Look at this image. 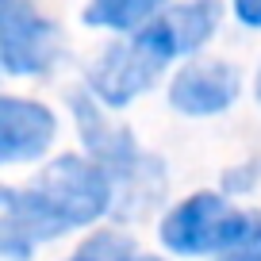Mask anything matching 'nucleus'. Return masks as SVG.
Segmentation results:
<instances>
[{
  "instance_id": "nucleus-1",
  "label": "nucleus",
  "mask_w": 261,
  "mask_h": 261,
  "mask_svg": "<svg viewBox=\"0 0 261 261\" xmlns=\"http://www.w3.org/2000/svg\"><path fill=\"white\" fill-rule=\"evenodd\" d=\"M112 207V177L96 162L65 154L42 169L31 188L0 192V250L23 261L46 238L96 223Z\"/></svg>"
},
{
  "instance_id": "nucleus-2",
  "label": "nucleus",
  "mask_w": 261,
  "mask_h": 261,
  "mask_svg": "<svg viewBox=\"0 0 261 261\" xmlns=\"http://www.w3.org/2000/svg\"><path fill=\"white\" fill-rule=\"evenodd\" d=\"M253 215H242L215 192H196L185 204H177L162 223V242L173 253H227L230 246L242 242V234L250 230Z\"/></svg>"
},
{
  "instance_id": "nucleus-3",
  "label": "nucleus",
  "mask_w": 261,
  "mask_h": 261,
  "mask_svg": "<svg viewBox=\"0 0 261 261\" xmlns=\"http://www.w3.org/2000/svg\"><path fill=\"white\" fill-rule=\"evenodd\" d=\"M58 58V31L27 0H0V65L4 73H46Z\"/></svg>"
},
{
  "instance_id": "nucleus-4",
  "label": "nucleus",
  "mask_w": 261,
  "mask_h": 261,
  "mask_svg": "<svg viewBox=\"0 0 261 261\" xmlns=\"http://www.w3.org/2000/svg\"><path fill=\"white\" fill-rule=\"evenodd\" d=\"M165 65L169 62H162V58L135 35L127 46L115 42V46H108L104 54L92 62L89 89H92V96L104 100L108 108H123L135 96H142V92L158 81V73H162Z\"/></svg>"
},
{
  "instance_id": "nucleus-5",
  "label": "nucleus",
  "mask_w": 261,
  "mask_h": 261,
  "mask_svg": "<svg viewBox=\"0 0 261 261\" xmlns=\"http://www.w3.org/2000/svg\"><path fill=\"white\" fill-rule=\"evenodd\" d=\"M69 104H73V115H77V127H81L85 146H89V154L96 158V165L108 173V177L139 180V173H154L150 158L135 146V139H130L127 130L104 123V115L96 112V104H92L85 92H73Z\"/></svg>"
},
{
  "instance_id": "nucleus-6",
  "label": "nucleus",
  "mask_w": 261,
  "mask_h": 261,
  "mask_svg": "<svg viewBox=\"0 0 261 261\" xmlns=\"http://www.w3.org/2000/svg\"><path fill=\"white\" fill-rule=\"evenodd\" d=\"M215 27H219V4L215 0H188L180 8H169L162 16H154L139 31V39L162 62H173V58L196 54L215 35Z\"/></svg>"
},
{
  "instance_id": "nucleus-7",
  "label": "nucleus",
  "mask_w": 261,
  "mask_h": 261,
  "mask_svg": "<svg viewBox=\"0 0 261 261\" xmlns=\"http://www.w3.org/2000/svg\"><path fill=\"white\" fill-rule=\"evenodd\" d=\"M54 130L58 123L50 115V108L35 104V100L4 96L0 100V162L19 165L39 158L54 142Z\"/></svg>"
},
{
  "instance_id": "nucleus-8",
  "label": "nucleus",
  "mask_w": 261,
  "mask_h": 261,
  "mask_svg": "<svg viewBox=\"0 0 261 261\" xmlns=\"http://www.w3.org/2000/svg\"><path fill=\"white\" fill-rule=\"evenodd\" d=\"M238 100V73L227 62L185 65L169 85V104L185 115H215Z\"/></svg>"
},
{
  "instance_id": "nucleus-9",
  "label": "nucleus",
  "mask_w": 261,
  "mask_h": 261,
  "mask_svg": "<svg viewBox=\"0 0 261 261\" xmlns=\"http://www.w3.org/2000/svg\"><path fill=\"white\" fill-rule=\"evenodd\" d=\"M162 12H165V0H89L85 23L112 27V31H130V27L150 23Z\"/></svg>"
},
{
  "instance_id": "nucleus-10",
  "label": "nucleus",
  "mask_w": 261,
  "mask_h": 261,
  "mask_svg": "<svg viewBox=\"0 0 261 261\" xmlns=\"http://www.w3.org/2000/svg\"><path fill=\"white\" fill-rule=\"evenodd\" d=\"M69 261H162V257H135V242L119 230H100L89 242H81V250Z\"/></svg>"
},
{
  "instance_id": "nucleus-11",
  "label": "nucleus",
  "mask_w": 261,
  "mask_h": 261,
  "mask_svg": "<svg viewBox=\"0 0 261 261\" xmlns=\"http://www.w3.org/2000/svg\"><path fill=\"white\" fill-rule=\"evenodd\" d=\"M223 261H261V215L250 219V230L242 234V242L230 246L223 253Z\"/></svg>"
},
{
  "instance_id": "nucleus-12",
  "label": "nucleus",
  "mask_w": 261,
  "mask_h": 261,
  "mask_svg": "<svg viewBox=\"0 0 261 261\" xmlns=\"http://www.w3.org/2000/svg\"><path fill=\"white\" fill-rule=\"evenodd\" d=\"M234 16L246 27H261V0H234Z\"/></svg>"
},
{
  "instance_id": "nucleus-13",
  "label": "nucleus",
  "mask_w": 261,
  "mask_h": 261,
  "mask_svg": "<svg viewBox=\"0 0 261 261\" xmlns=\"http://www.w3.org/2000/svg\"><path fill=\"white\" fill-rule=\"evenodd\" d=\"M257 100H261V69H257Z\"/></svg>"
}]
</instances>
